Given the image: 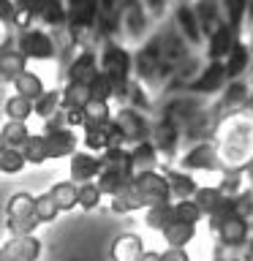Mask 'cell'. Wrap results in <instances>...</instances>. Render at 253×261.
<instances>
[{
	"label": "cell",
	"mask_w": 253,
	"mask_h": 261,
	"mask_svg": "<svg viewBox=\"0 0 253 261\" xmlns=\"http://www.w3.org/2000/svg\"><path fill=\"white\" fill-rule=\"evenodd\" d=\"M142 237L134 234V231H125L120 234L112 245V261H139L142 258Z\"/></svg>",
	"instance_id": "cell-12"
},
{
	"label": "cell",
	"mask_w": 253,
	"mask_h": 261,
	"mask_svg": "<svg viewBox=\"0 0 253 261\" xmlns=\"http://www.w3.org/2000/svg\"><path fill=\"white\" fill-rule=\"evenodd\" d=\"M144 223L150 228H158V231H163L169 223H171V201H163V204H150L147 207V218Z\"/></svg>",
	"instance_id": "cell-33"
},
{
	"label": "cell",
	"mask_w": 253,
	"mask_h": 261,
	"mask_svg": "<svg viewBox=\"0 0 253 261\" xmlns=\"http://www.w3.org/2000/svg\"><path fill=\"white\" fill-rule=\"evenodd\" d=\"M218 150L212 144H199L193 147L191 152L183 158V169H204V171H212L218 169Z\"/></svg>",
	"instance_id": "cell-15"
},
{
	"label": "cell",
	"mask_w": 253,
	"mask_h": 261,
	"mask_svg": "<svg viewBox=\"0 0 253 261\" xmlns=\"http://www.w3.org/2000/svg\"><path fill=\"white\" fill-rule=\"evenodd\" d=\"M28 122H16V120H8L6 125H3V130H0V136H3V142H6V147H11V150H19V147L30 139V134H28Z\"/></svg>",
	"instance_id": "cell-28"
},
{
	"label": "cell",
	"mask_w": 253,
	"mask_h": 261,
	"mask_svg": "<svg viewBox=\"0 0 253 261\" xmlns=\"http://www.w3.org/2000/svg\"><path fill=\"white\" fill-rule=\"evenodd\" d=\"M114 125H117L120 130H122V136H125V142H134L139 144V142H147V125H144V120H142V114H139L136 109H122V112H117L114 114Z\"/></svg>",
	"instance_id": "cell-10"
},
{
	"label": "cell",
	"mask_w": 253,
	"mask_h": 261,
	"mask_svg": "<svg viewBox=\"0 0 253 261\" xmlns=\"http://www.w3.org/2000/svg\"><path fill=\"white\" fill-rule=\"evenodd\" d=\"M177 24H180L183 36L191 41V44H199L201 41V30H199V22H196L193 6H180L177 8Z\"/></svg>",
	"instance_id": "cell-26"
},
{
	"label": "cell",
	"mask_w": 253,
	"mask_h": 261,
	"mask_svg": "<svg viewBox=\"0 0 253 261\" xmlns=\"http://www.w3.org/2000/svg\"><path fill=\"white\" fill-rule=\"evenodd\" d=\"M24 71V57L16 52V49H0V76L16 79Z\"/></svg>",
	"instance_id": "cell-29"
},
{
	"label": "cell",
	"mask_w": 253,
	"mask_h": 261,
	"mask_svg": "<svg viewBox=\"0 0 253 261\" xmlns=\"http://www.w3.org/2000/svg\"><path fill=\"white\" fill-rule=\"evenodd\" d=\"M215 261H237V258H215Z\"/></svg>",
	"instance_id": "cell-51"
},
{
	"label": "cell",
	"mask_w": 253,
	"mask_h": 261,
	"mask_svg": "<svg viewBox=\"0 0 253 261\" xmlns=\"http://www.w3.org/2000/svg\"><path fill=\"white\" fill-rule=\"evenodd\" d=\"M87 93H90V101H101V103H106L109 101V95H114V90H112V82L104 76L101 71L93 76V82L87 85Z\"/></svg>",
	"instance_id": "cell-37"
},
{
	"label": "cell",
	"mask_w": 253,
	"mask_h": 261,
	"mask_svg": "<svg viewBox=\"0 0 253 261\" xmlns=\"http://www.w3.org/2000/svg\"><path fill=\"white\" fill-rule=\"evenodd\" d=\"M101 174V158L93 152H73L71 155V177L73 182L85 185V182H93Z\"/></svg>",
	"instance_id": "cell-9"
},
{
	"label": "cell",
	"mask_w": 253,
	"mask_h": 261,
	"mask_svg": "<svg viewBox=\"0 0 253 261\" xmlns=\"http://www.w3.org/2000/svg\"><path fill=\"white\" fill-rule=\"evenodd\" d=\"M6 150V142H3V136H0V152H3Z\"/></svg>",
	"instance_id": "cell-50"
},
{
	"label": "cell",
	"mask_w": 253,
	"mask_h": 261,
	"mask_svg": "<svg viewBox=\"0 0 253 261\" xmlns=\"http://www.w3.org/2000/svg\"><path fill=\"white\" fill-rule=\"evenodd\" d=\"M215 231L226 248H242L248 242V220L237 215L234 210H229L220 218H215Z\"/></svg>",
	"instance_id": "cell-5"
},
{
	"label": "cell",
	"mask_w": 253,
	"mask_h": 261,
	"mask_svg": "<svg viewBox=\"0 0 253 261\" xmlns=\"http://www.w3.org/2000/svg\"><path fill=\"white\" fill-rule=\"evenodd\" d=\"M98 73V57L93 52H82L77 60L68 65V85H90Z\"/></svg>",
	"instance_id": "cell-11"
},
{
	"label": "cell",
	"mask_w": 253,
	"mask_h": 261,
	"mask_svg": "<svg viewBox=\"0 0 253 261\" xmlns=\"http://www.w3.org/2000/svg\"><path fill=\"white\" fill-rule=\"evenodd\" d=\"M223 8H226V24L232 28V33H237L242 28V19L248 14V0H223Z\"/></svg>",
	"instance_id": "cell-35"
},
{
	"label": "cell",
	"mask_w": 253,
	"mask_h": 261,
	"mask_svg": "<svg viewBox=\"0 0 253 261\" xmlns=\"http://www.w3.org/2000/svg\"><path fill=\"white\" fill-rule=\"evenodd\" d=\"M250 256H253V240H250Z\"/></svg>",
	"instance_id": "cell-52"
},
{
	"label": "cell",
	"mask_w": 253,
	"mask_h": 261,
	"mask_svg": "<svg viewBox=\"0 0 253 261\" xmlns=\"http://www.w3.org/2000/svg\"><path fill=\"white\" fill-rule=\"evenodd\" d=\"M14 3L11 0H0V22H11L14 19Z\"/></svg>",
	"instance_id": "cell-45"
},
{
	"label": "cell",
	"mask_w": 253,
	"mask_h": 261,
	"mask_svg": "<svg viewBox=\"0 0 253 261\" xmlns=\"http://www.w3.org/2000/svg\"><path fill=\"white\" fill-rule=\"evenodd\" d=\"M16 44H19L16 52H19L24 60H28V57L30 60H52L55 57V41L44 30H33V28L22 30V36Z\"/></svg>",
	"instance_id": "cell-4"
},
{
	"label": "cell",
	"mask_w": 253,
	"mask_h": 261,
	"mask_svg": "<svg viewBox=\"0 0 253 261\" xmlns=\"http://www.w3.org/2000/svg\"><path fill=\"white\" fill-rule=\"evenodd\" d=\"M174 144H177V125H174V120L166 117L158 128H155L153 147H155V150H161V152H171V150H174Z\"/></svg>",
	"instance_id": "cell-27"
},
{
	"label": "cell",
	"mask_w": 253,
	"mask_h": 261,
	"mask_svg": "<svg viewBox=\"0 0 253 261\" xmlns=\"http://www.w3.org/2000/svg\"><path fill=\"white\" fill-rule=\"evenodd\" d=\"M161 261H191V256L185 253V248H166L161 253Z\"/></svg>",
	"instance_id": "cell-44"
},
{
	"label": "cell",
	"mask_w": 253,
	"mask_h": 261,
	"mask_svg": "<svg viewBox=\"0 0 253 261\" xmlns=\"http://www.w3.org/2000/svg\"><path fill=\"white\" fill-rule=\"evenodd\" d=\"M68 22L73 28H93L98 22V0H71Z\"/></svg>",
	"instance_id": "cell-16"
},
{
	"label": "cell",
	"mask_w": 253,
	"mask_h": 261,
	"mask_svg": "<svg viewBox=\"0 0 253 261\" xmlns=\"http://www.w3.org/2000/svg\"><path fill=\"white\" fill-rule=\"evenodd\" d=\"M248 98V85L245 82H232L223 93V106H240Z\"/></svg>",
	"instance_id": "cell-43"
},
{
	"label": "cell",
	"mask_w": 253,
	"mask_h": 261,
	"mask_svg": "<svg viewBox=\"0 0 253 261\" xmlns=\"http://www.w3.org/2000/svg\"><path fill=\"white\" fill-rule=\"evenodd\" d=\"M109 125V122H106ZM106 125H85V144L93 152L109 150V136H106Z\"/></svg>",
	"instance_id": "cell-34"
},
{
	"label": "cell",
	"mask_w": 253,
	"mask_h": 261,
	"mask_svg": "<svg viewBox=\"0 0 253 261\" xmlns=\"http://www.w3.org/2000/svg\"><path fill=\"white\" fill-rule=\"evenodd\" d=\"M232 46H234V33L229 24L220 22L215 30L210 33V46H207V55H210V60H223V57L232 52Z\"/></svg>",
	"instance_id": "cell-14"
},
{
	"label": "cell",
	"mask_w": 253,
	"mask_h": 261,
	"mask_svg": "<svg viewBox=\"0 0 253 261\" xmlns=\"http://www.w3.org/2000/svg\"><path fill=\"white\" fill-rule=\"evenodd\" d=\"M196 237V226L180 223V220H171V223L163 228V240L169 242V248H185Z\"/></svg>",
	"instance_id": "cell-25"
},
{
	"label": "cell",
	"mask_w": 253,
	"mask_h": 261,
	"mask_svg": "<svg viewBox=\"0 0 253 261\" xmlns=\"http://www.w3.org/2000/svg\"><path fill=\"white\" fill-rule=\"evenodd\" d=\"M101 191H98V185L95 182H85V185H79V204L77 207L82 210H95L98 204H101Z\"/></svg>",
	"instance_id": "cell-42"
},
{
	"label": "cell",
	"mask_w": 253,
	"mask_h": 261,
	"mask_svg": "<svg viewBox=\"0 0 253 261\" xmlns=\"http://www.w3.org/2000/svg\"><path fill=\"white\" fill-rule=\"evenodd\" d=\"M6 117L8 120H16V122H24L33 114V103L30 101H24V98H19V95H11L6 101Z\"/></svg>",
	"instance_id": "cell-36"
},
{
	"label": "cell",
	"mask_w": 253,
	"mask_h": 261,
	"mask_svg": "<svg viewBox=\"0 0 253 261\" xmlns=\"http://www.w3.org/2000/svg\"><path fill=\"white\" fill-rule=\"evenodd\" d=\"M158 57H161V41H150L136 60V71L144 82H150L155 76V71H158Z\"/></svg>",
	"instance_id": "cell-20"
},
{
	"label": "cell",
	"mask_w": 253,
	"mask_h": 261,
	"mask_svg": "<svg viewBox=\"0 0 253 261\" xmlns=\"http://www.w3.org/2000/svg\"><path fill=\"white\" fill-rule=\"evenodd\" d=\"M122 22H125V30L131 38H142L144 36V14H142V6H139V0H125V6H122Z\"/></svg>",
	"instance_id": "cell-19"
},
{
	"label": "cell",
	"mask_w": 253,
	"mask_h": 261,
	"mask_svg": "<svg viewBox=\"0 0 253 261\" xmlns=\"http://www.w3.org/2000/svg\"><path fill=\"white\" fill-rule=\"evenodd\" d=\"M41 139H44L46 158H63V155H73V150H77V136H73V130H68L65 125H57L55 117H52V125L41 134Z\"/></svg>",
	"instance_id": "cell-6"
},
{
	"label": "cell",
	"mask_w": 253,
	"mask_h": 261,
	"mask_svg": "<svg viewBox=\"0 0 253 261\" xmlns=\"http://www.w3.org/2000/svg\"><path fill=\"white\" fill-rule=\"evenodd\" d=\"M41 256V242L33 234L11 237L0 248V261H36Z\"/></svg>",
	"instance_id": "cell-8"
},
{
	"label": "cell",
	"mask_w": 253,
	"mask_h": 261,
	"mask_svg": "<svg viewBox=\"0 0 253 261\" xmlns=\"http://www.w3.org/2000/svg\"><path fill=\"white\" fill-rule=\"evenodd\" d=\"M131 185H134L136 196L144 201V207H150V204H163L169 201V182L163 174H155V171H144V174H136L131 179Z\"/></svg>",
	"instance_id": "cell-3"
},
{
	"label": "cell",
	"mask_w": 253,
	"mask_h": 261,
	"mask_svg": "<svg viewBox=\"0 0 253 261\" xmlns=\"http://www.w3.org/2000/svg\"><path fill=\"white\" fill-rule=\"evenodd\" d=\"M6 215H8V231H11V237L33 234V228L41 226L36 220V196H30L24 191L14 193L11 199H8Z\"/></svg>",
	"instance_id": "cell-2"
},
{
	"label": "cell",
	"mask_w": 253,
	"mask_h": 261,
	"mask_svg": "<svg viewBox=\"0 0 253 261\" xmlns=\"http://www.w3.org/2000/svg\"><path fill=\"white\" fill-rule=\"evenodd\" d=\"M60 215V210H57V204L52 201V196L44 193L36 199V220L38 223H52V220Z\"/></svg>",
	"instance_id": "cell-41"
},
{
	"label": "cell",
	"mask_w": 253,
	"mask_h": 261,
	"mask_svg": "<svg viewBox=\"0 0 253 261\" xmlns=\"http://www.w3.org/2000/svg\"><path fill=\"white\" fill-rule=\"evenodd\" d=\"M169 182V196H177V201H185L191 199V196H196V179L191 174H183V171H171V174L166 177Z\"/></svg>",
	"instance_id": "cell-23"
},
{
	"label": "cell",
	"mask_w": 253,
	"mask_h": 261,
	"mask_svg": "<svg viewBox=\"0 0 253 261\" xmlns=\"http://www.w3.org/2000/svg\"><path fill=\"white\" fill-rule=\"evenodd\" d=\"M158 150L153 147V142H139L131 152V169L136 174H144V171H155V161H158Z\"/></svg>",
	"instance_id": "cell-18"
},
{
	"label": "cell",
	"mask_w": 253,
	"mask_h": 261,
	"mask_svg": "<svg viewBox=\"0 0 253 261\" xmlns=\"http://www.w3.org/2000/svg\"><path fill=\"white\" fill-rule=\"evenodd\" d=\"M98 71L112 82L114 93H125L128 87V76H131V55L117 44H106L98 60Z\"/></svg>",
	"instance_id": "cell-1"
},
{
	"label": "cell",
	"mask_w": 253,
	"mask_h": 261,
	"mask_svg": "<svg viewBox=\"0 0 253 261\" xmlns=\"http://www.w3.org/2000/svg\"><path fill=\"white\" fill-rule=\"evenodd\" d=\"M14 87H16V95L24 98V101H30V103H33V101H38V98L46 93V90H44V82H41V76H38V73H33V71H28V68H24L19 76L14 79Z\"/></svg>",
	"instance_id": "cell-17"
},
{
	"label": "cell",
	"mask_w": 253,
	"mask_h": 261,
	"mask_svg": "<svg viewBox=\"0 0 253 261\" xmlns=\"http://www.w3.org/2000/svg\"><path fill=\"white\" fill-rule=\"evenodd\" d=\"M147 3V8H150L153 14H161L163 11V3H166V0H144Z\"/></svg>",
	"instance_id": "cell-47"
},
{
	"label": "cell",
	"mask_w": 253,
	"mask_h": 261,
	"mask_svg": "<svg viewBox=\"0 0 253 261\" xmlns=\"http://www.w3.org/2000/svg\"><path fill=\"white\" fill-rule=\"evenodd\" d=\"M19 152L24 155V161H28V163H44V161H46L44 139H41V136H30L28 142L19 147Z\"/></svg>",
	"instance_id": "cell-40"
},
{
	"label": "cell",
	"mask_w": 253,
	"mask_h": 261,
	"mask_svg": "<svg viewBox=\"0 0 253 261\" xmlns=\"http://www.w3.org/2000/svg\"><path fill=\"white\" fill-rule=\"evenodd\" d=\"M139 261H161V253H155V250H144Z\"/></svg>",
	"instance_id": "cell-48"
},
{
	"label": "cell",
	"mask_w": 253,
	"mask_h": 261,
	"mask_svg": "<svg viewBox=\"0 0 253 261\" xmlns=\"http://www.w3.org/2000/svg\"><path fill=\"white\" fill-rule=\"evenodd\" d=\"M226 65L223 63H218V60H210V65L201 71V76L193 82V90L196 93H215V90L223 87V82H226Z\"/></svg>",
	"instance_id": "cell-13"
},
{
	"label": "cell",
	"mask_w": 253,
	"mask_h": 261,
	"mask_svg": "<svg viewBox=\"0 0 253 261\" xmlns=\"http://www.w3.org/2000/svg\"><path fill=\"white\" fill-rule=\"evenodd\" d=\"M24 155L19 150H11V147H6L3 152H0V171L3 174H16V171L24 169Z\"/></svg>",
	"instance_id": "cell-39"
},
{
	"label": "cell",
	"mask_w": 253,
	"mask_h": 261,
	"mask_svg": "<svg viewBox=\"0 0 253 261\" xmlns=\"http://www.w3.org/2000/svg\"><path fill=\"white\" fill-rule=\"evenodd\" d=\"M245 16H250V19H253V0H248V14H245Z\"/></svg>",
	"instance_id": "cell-49"
},
{
	"label": "cell",
	"mask_w": 253,
	"mask_h": 261,
	"mask_svg": "<svg viewBox=\"0 0 253 261\" xmlns=\"http://www.w3.org/2000/svg\"><path fill=\"white\" fill-rule=\"evenodd\" d=\"M14 24H16V28H24V30H28V24L33 22V16L28 14V11H19V8H16V11H14V19H11Z\"/></svg>",
	"instance_id": "cell-46"
},
{
	"label": "cell",
	"mask_w": 253,
	"mask_h": 261,
	"mask_svg": "<svg viewBox=\"0 0 253 261\" xmlns=\"http://www.w3.org/2000/svg\"><path fill=\"white\" fill-rule=\"evenodd\" d=\"M193 14H196V22H199V30L201 33H212L220 24V19H218V3H215V0H196Z\"/></svg>",
	"instance_id": "cell-22"
},
{
	"label": "cell",
	"mask_w": 253,
	"mask_h": 261,
	"mask_svg": "<svg viewBox=\"0 0 253 261\" xmlns=\"http://www.w3.org/2000/svg\"><path fill=\"white\" fill-rule=\"evenodd\" d=\"M33 112L44 120H52L60 112V90H46L38 101H33Z\"/></svg>",
	"instance_id": "cell-32"
},
{
	"label": "cell",
	"mask_w": 253,
	"mask_h": 261,
	"mask_svg": "<svg viewBox=\"0 0 253 261\" xmlns=\"http://www.w3.org/2000/svg\"><path fill=\"white\" fill-rule=\"evenodd\" d=\"M82 112H85V125H106V122H112L109 109L101 101H87V106Z\"/></svg>",
	"instance_id": "cell-38"
},
{
	"label": "cell",
	"mask_w": 253,
	"mask_h": 261,
	"mask_svg": "<svg viewBox=\"0 0 253 261\" xmlns=\"http://www.w3.org/2000/svg\"><path fill=\"white\" fill-rule=\"evenodd\" d=\"M248 63H250V49L245 46V44H237L234 41V46H232V52L226 55V76L229 79H237L240 73L248 68Z\"/></svg>",
	"instance_id": "cell-24"
},
{
	"label": "cell",
	"mask_w": 253,
	"mask_h": 261,
	"mask_svg": "<svg viewBox=\"0 0 253 261\" xmlns=\"http://www.w3.org/2000/svg\"><path fill=\"white\" fill-rule=\"evenodd\" d=\"M14 8L28 11L33 19L46 22V24H63L65 22L63 0H14Z\"/></svg>",
	"instance_id": "cell-7"
},
{
	"label": "cell",
	"mask_w": 253,
	"mask_h": 261,
	"mask_svg": "<svg viewBox=\"0 0 253 261\" xmlns=\"http://www.w3.org/2000/svg\"><path fill=\"white\" fill-rule=\"evenodd\" d=\"M49 196H52V201L57 204V210H73L79 204V185H73V182H55L52 185V191H49Z\"/></svg>",
	"instance_id": "cell-21"
},
{
	"label": "cell",
	"mask_w": 253,
	"mask_h": 261,
	"mask_svg": "<svg viewBox=\"0 0 253 261\" xmlns=\"http://www.w3.org/2000/svg\"><path fill=\"white\" fill-rule=\"evenodd\" d=\"M90 101V93L85 85H68L65 90H60V109H85Z\"/></svg>",
	"instance_id": "cell-30"
},
{
	"label": "cell",
	"mask_w": 253,
	"mask_h": 261,
	"mask_svg": "<svg viewBox=\"0 0 253 261\" xmlns=\"http://www.w3.org/2000/svg\"><path fill=\"white\" fill-rule=\"evenodd\" d=\"M171 220H180V223L196 226V223L201 220V210L196 207V201H193V199L174 201V204H171Z\"/></svg>",
	"instance_id": "cell-31"
}]
</instances>
